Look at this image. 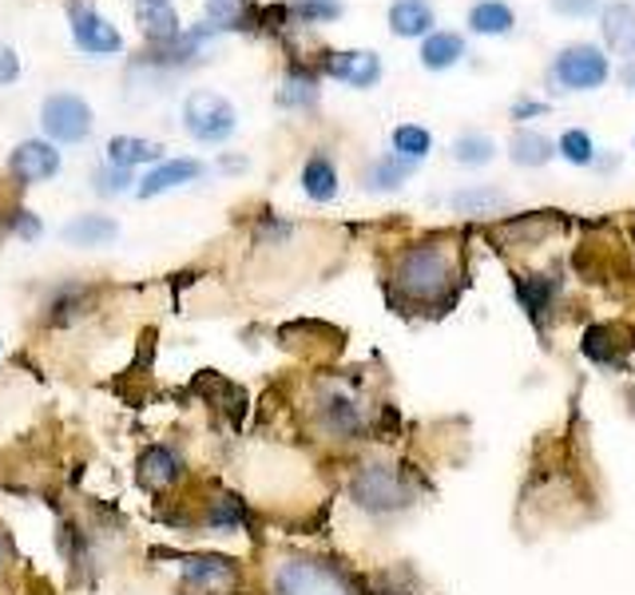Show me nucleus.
I'll use <instances>...</instances> for the list:
<instances>
[{
  "label": "nucleus",
  "mask_w": 635,
  "mask_h": 595,
  "mask_svg": "<svg viewBox=\"0 0 635 595\" xmlns=\"http://www.w3.org/2000/svg\"><path fill=\"white\" fill-rule=\"evenodd\" d=\"M136 16L151 40H175L179 36V16H175V9L167 0H139Z\"/></svg>",
  "instance_id": "nucleus-18"
},
{
  "label": "nucleus",
  "mask_w": 635,
  "mask_h": 595,
  "mask_svg": "<svg viewBox=\"0 0 635 595\" xmlns=\"http://www.w3.org/2000/svg\"><path fill=\"white\" fill-rule=\"evenodd\" d=\"M314 100H318V80L306 76V72H290L282 88H278V103L282 107H310Z\"/></svg>",
  "instance_id": "nucleus-27"
},
{
  "label": "nucleus",
  "mask_w": 635,
  "mask_h": 595,
  "mask_svg": "<svg viewBox=\"0 0 635 595\" xmlns=\"http://www.w3.org/2000/svg\"><path fill=\"white\" fill-rule=\"evenodd\" d=\"M433 151V136L421 124H402L393 131V155H402L409 163H421Z\"/></svg>",
  "instance_id": "nucleus-24"
},
{
  "label": "nucleus",
  "mask_w": 635,
  "mask_h": 595,
  "mask_svg": "<svg viewBox=\"0 0 635 595\" xmlns=\"http://www.w3.org/2000/svg\"><path fill=\"white\" fill-rule=\"evenodd\" d=\"M493 155H497V143L488 136H461L453 143V160L465 163V167H481V163H488Z\"/></svg>",
  "instance_id": "nucleus-28"
},
{
  "label": "nucleus",
  "mask_w": 635,
  "mask_h": 595,
  "mask_svg": "<svg viewBox=\"0 0 635 595\" xmlns=\"http://www.w3.org/2000/svg\"><path fill=\"white\" fill-rule=\"evenodd\" d=\"M508 155H512V163H520V167H544V163L556 155V148L541 136V131H517L512 143H508Z\"/></svg>",
  "instance_id": "nucleus-23"
},
{
  "label": "nucleus",
  "mask_w": 635,
  "mask_h": 595,
  "mask_svg": "<svg viewBox=\"0 0 635 595\" xmlns=\"http://www.w3.org/2000/svg\"><path fill=\"white\" fill-rule=\"evenodd\" d=\"M72 36H76V45L84 52H96V56H112V52L124 48L116 28L92 9H72Z\"/></svg>",
  "instance_id": "nucleus-10"
},
{
  "label": "nucleus",
  "mask_w": 635,
  "mask_h": 595,
  "mask_svg": "<svg viewBox=\"0 0 635 595\" xmlns=\"http://www.w3.org/2000/svg\"><path fill=\"white\" fill-rule=\"evenodd\" d=\"M465 56V36L457 33H429L426 45H421V64L429 72H445L453 64H461Z\"/></svg>",
  "instance_id": "nucleus-17"
},
{
  "label": "nucleus",
  "mask_w": 635,
  "mask_h": 595,
  "mask_svg": "<svg viewBox=\"0 0 635 595\" xmlns=\"http://www.w3.org/2000/svg\"><path fill=\"white\" fill-rule=\"evenodd\" d=\"M16 76H21V60L9 45H0V84H12Z\"/></svg>",
  "instance_id": "nucleus-33"
},
{
  "label": "nucleus",
  "mask_w": 635,
  "mask_h": 595,
  "mask_svg": "<svg viewBox=\"0 0 635 595\" xmlns=\"http://www.w3.org/2000/svg\"><path fill=\"white\" fill-rule=\"evenodd\" d=\"M40 124L56 143H80L92 131V107L80 96H48L40 107Z\"/></svg>",
  "instance_id": "nucleus-7"
},
{
  "label": "nucleus",
  "mask_w": 635,
  "mask_h": 595,
  "mask_svg": "<svg viewBox=\"0 0 635 595\" xmlns=\"http://www.w3.org/2000/svg\"><path fill=\"white\" fill-rule=\"evenodd\" d=\"M16 215H21L16 223H21V235H24V239H36V235L45 230V227H40V218H33L28 211H16Z\"/></svg>",
  "instance_id": "nucleus-34"
},
{
  "label": "nucleus",
  "mask_w": 635,
  "mask_h": 595,
  "mask_svg": "<svg viewBox=\"0 0 635 595\" xmlns=\"http://www.w3.org/2000/svg\"><path fill=\"white\" fill-rule=\"evenodd\" d=\"M179 477H183V460H179L175 448L155 445L139 457V481L148 484V489H167V484H175Z\"/></svg>",
  "instance_id": "nucleus-14"
},
{
  "label": "nucleus",
  "mask_w": 635,
  "mask_h": 595,
  "mask_svg": "<svg viewBox=\"0 0 635 595\" xmlns=\"http://www.w3.org/2000/svg\"><path fill=\"white\" fill-rule=\"evenodd\" d=\"M199 175H203V163L199 160L155 163V167L143 175V183H139V199H151V195H163V191H175V187H183V183H195Z\"/></svg>",
  "instance_id": "nucleus-12"
},
{
  "label": "nucleus",
  "mask_w": 635,
  "mask_h": 595,
  "mask_svg": "<svg viewBox=\"0 0 635 595\" xmlns=\"http://www.w3.org/2000/svg\"><path fill=\"white\" fill-rule=\"evenodd\" d=\"M556 290H560V278H548V275L517 278V298H520V306L529 309V318H541L544 309L553 306Z\"/></svg>",
  "instance_id": "nucleus-20"
},
{
  "label": "nucleus",
  "mask_w": 635,
  "mask_h": 595,
  "mask_svg": "<svg viewBox=\"0 0 635 595\" xmlns=\"http://www.w3.org/2000/svg\"><path fill=\"white\" fill-rule=\"evenodd\" d=\"M302 191H306V199H314V203H330V199L338 195V167L330 155L314 151L310 160H306V167H302Z\"/></svg>",
  "instance_id": "nucleus-15"
},
{
  "label": "nucleus",
  "mask_w": 635,
  "mask_h": 595,
  "mask_svg": "<svg viewBox=\"0 0 635 595\" xmlns=\"http://www.w3.org/2000/svg\"><path fill=\"white\" fill-rule=\"evenodd\" d=\"M512 9H508L505 0H477L473 9H469V28L481 36H505L512 28Z\"/></svg>",
  "instance_id": "nucleus-21"
},
{
  "label": "nucleus",
  "mask_w": 635,
  "mask_h": 595,
  "mask_svg": "<svg viewBox=\"0 0 635 595\" xmlns=\"http://www.w3.org/2000/svg\"><path fill=\"white\" fill-rule=\"evenodd\" d=\"M414 167L417 163H409V160H402V155H381V160H373V167L366 172V187L370 191H397V187L414 175Z\"/></svg>",
  "instance_id": "nucleus-22"
},
{
  "label": "nucleus",
  "mask_w": 635,
  "mask_h": 595,
  "mask_svg": "<svg viewBox=\"0 0 635 595\" xmlns=\"http://www.w3.org/2000/svg\"><path fill=\"white\" fill-rule=\"evenodd\" d=\"M553 9L560 12V16H588V12H596L600 4H596V0H553Z\"/></svg>",
  "instance_id": "nucleus-32"
},
{
  "label": "nucleus",
  "mask_w": 635,
  "mask_h": 595,
  "mask_svg": "<svg viewBox=\"0 0 635 595\" xmlns=\"http://www.w3.org/2000/svg\"><path fill=\"white\" fill-rule=\"evenodd\" d=\"M92 183L100 195H119V191H127V183H131V172H127V167H100Z\"/></svg>",
  "instance_id": "nucleus-31"
},
{
  "label": "nucleus",
  "mask_w": 635,
  "mask_h": 595,
  "mask_svg": "<svg viewBox=\"0 0 635 595\" xmlns=\"http://www.w3.org/2000/svg\"><path fill=\"white\" fill-rule=\"evenodd\" d=\"M553 76L568 92H592L608 80V56L596 45H568L553 64Z\"/></svg>",
  "instance_id": "nucleus-5"
},
{
  "label": "nucleus",
  "mask_w": 635,
  "mask_h": 595,
  "mask_svg": "<svg viewBox=\"0 0 635 595\" xmlns=\"http://www.w3.org/2000/svg\"><path fill=\"white\" fill-rule=\"evenodd\" d=\"M314 429L334 441H358L373 421V405L366 401V393L346 378H326L318 381L310 401Z\"/></svg>",
  "instance_id": "nucleus-3"
},
{
  "label": "nucleus",
  "mask_w": 635,
  "mask_h": 595,
  "mask_svg": "<svg viewBox=\"0 0 635 595\" xmlns=\"http://www.w3.org/2000/svg\"><path fill=\"white\" fill-rule=\"evenodd\" d=\"M433 4L429 0H393L390 4V28L405 40H414V36H429L433 33Z\"/></svg>",
  "instance_id": "nucleus-13"
},
{
  "label": "nucleus",
  "mask_w": 635,
  "mask_h": 595,
  "mask_svg": "<svg viewBox=\"0 0 635 595\" xmlns=\"http://www.w3.org/2000/svg\"><path fill=\"white\" fill-rule=\"evenodd\" d=\"M326 76H334L350 88H373L381 80V60L378 52H330Z\"/></svg>",
  "instance_id": "nucleus-11"
},
{
  "label": "nucleus",
  "mask_w": 635,
  "mask_h": 595,
  "mask_svg": "<svg viewBox=\"0 0 635 595\" xmlns=\"http://www.w3.org/2000/svg\"><path fill=\"white\" fill-rule=\"evenodd\" d=\"M556 151H560L568 163H576V167H588V163L596 160L592 136H588V131H580V127H568L564 136H560V143H556Z\"/></svg>",
  "instance_id": "nucleus-29"
},
{
  "label": "nucleus",
  "mask_w": 635,
  "mask_h": 595,
  "mask_svg": "<svg viewBox=\"0 0 635 595\" xmlns=\"http://www.w3.org/2000/svg\"><path fill=\"white\" fill-rule=\"evenodd\" d=\"M215 4H234V0H215Z\"/></svg>",
  "instance_id": "nucleus-38"
},
{
  "label": "nucleus",
  "mask_w": 635,
  "mask_h": 595,
  "mask_svg": "<svg viewBox=\"0 0 635 595\" xmlns=\"http://www.w3.org/2000/svg\"><path fill=\"white\" fill-rule=\"evenodd\" d=\"M294 12L310 24L338 21V16H342V0H294Z\"/></svg>",
  "instance_id": "nucleus-30"
},
{
  "label": "nucleus",
  "mask_w": 635,
  "mask_h": 595,
  "mask_svg": "<svg viewBox=\"0 0 635 595\" xmlns=\"http://www.w3.org/2000/svg\"><path fill=\"white\" fill-rule=\"evenodd\" d=\"M119 239V227L107 215H76L64 227V242L72 246H107Z\"/></svg>",
  "instance_id": "nucleus-16"
},
{
  "label": "nucleus",
  "mask_w": 635,
  "mask_h": 595,
  "mask_svg": "<svg viewBox=\"0 0 635 595\" xmlns=\"http://www.w3.org/2000/svg\"><path fill=\"white\" fill-rule=\"evenodd\" d=\"M9 564H12V540L4 536V528H0V572H4Z\"/></svg>",
  "instance_id": "nucleus-36"
},
{
  "label": "nucleus",
  "mask_w": 635,
  "mask_h": 595,
  "mask_svg": "<svg viewBox=\"0 0 635 595\" xmlns=\"http://www.w3.org/2000/svg\"><path fill=\"white\" fill-rule=\"evenodd\" d=\"M604 33H608V40H612L615 48L635 52V9L612 4V9L604 12Z\"/></svg>",
  "instance_id": "nucleus-26"
},
{
  "label": "nucleus",
  "mask_w": 635,
  "mask_h": 595,
  "mask_svg": "<svg viewBox=\"0 0 635 595\" xmlns=\"http://www.w3.org/2000/svg\"><path fill=\"white\" fill-rule=\"evenodd\" d=\"M624 84L635 92V64H627V68H624Z\"/></svg>",
  "instance_id": "nucleus-37"
},
{
  "label": "nucleus",
  "mask_w": 635,
  "mask_h": 595,
  "mask_svg": "<svg viewBox=\"0 0 635 595\" xmlns=\"http://www.w3.org/2000/svg\"><path fill=\"white\" fill-rule=\"evenodd\" d=\"M239 584V564L227 556H187L183 587L199 595H223Z\"/></svg>",
  "instance_id": "nucleus-8"
},
{
  "label": "nucleus",
  "mask_w": 635,
  "mask_h": 595,
  "mask_svg": "<svg viewBox=\"0 0 635 595\" xmlns=\"http://www.w3.org/2000/svg\"><path fill=\"white\" fill-rule=\"evenodd\" d=\"M266 592L270 595H366L361 580L350 568L310 552H290L282 560L270 564L266 575Z\"/></svg>",
  "instance_id": "nucleus-2"
},
{
  "label": "nucleus",
  "mask_w": 635,
  "mask_h": 595,
  "mask_svg": "<svg viewBox=\"0 0 635 595\" xmlns=\"http://www.w3.org/2000/svg\"><path fill=\"white\" fill-rule=\"evenodd\" d=\"M350 493H354V504L366 508L370 516H390L414 504L417 484L409 472L390 465V460H370V465H361V469L354 472Z\"/></svg>",
  "instance_id": "nucleus-4"
},
{
  "label": "nucleus",
  "mask_w": 635,
  "mask_h": 595,
  "mask_svg": "<svg viewBox=\"0 0 635 595\" xmlns=\"http://www.w3.org/2000/svg\"><path fill=\"white\" fill-rule=\"evenodd\" d=\"M449 239L417 242L409 251L397 254L390 270V290L397 306H449L453 278H457V251H449Z\"/></svg>",
  "instance_id": "nucleus-1"
},
{
  "label": "nucleus",
  "mask_w": 635,
  "mask_h": 595,
  "mask_svg": "<svg viewBox=\"0 0 635 595\" xmlns=\"http://www.w3.org/2000/svg\"><path fill=\"white\" fill-rule=\"evenodd\" d=\"M0 354H4V342H0Z\"/></svg>",
  "instance_id": "nucleus-39"
},
{
  "label": "nucleus",
  "mask_w": 635,
  "mask_h": 595,
  "mask_svg": "<svg viewBox=\"0 0 635 595\" xmlns=\"http://www.w3.org/2000/svg\"><path fill=\"white\" fill-rule=\"evenodd\" d=\"M163 148L160 143H151V139H139V136H116L107 143V160L112 167H136V163H160Z\"/></svg>",
  "instance_id": "nucleus-19"
},
{
  "label": "nucleus",
  "mask_w": 635,
  "mask_h": 595,
  "mask_svg": "<svg viewBox=\"0 0 635 595\" xmlns=\"http://www.w3.org/2000/svg\"><path fill=\"white\" fill-rule=\"evenodd\" d=\"M183 124L199 143H223L234 131V107L215 92H195L183 103Z\"/></svg>",
  "instance_id": "nucleus-6"
},
{
  "label": "nucleus",
  "mask_w": 635,
  "mask_h": 595,
  "mask_svg": "<svg viewBox=\"0 0 635 595\" xmlns=\"http://www.w3.org/2000/svg\"><path fill=\"white\" fill-rule=\"evenodd\" d=\"M9 172L16 183H45L60 172V151L52 143H40V139H24L9 155Z\"/></svg>",
  "instance_id": "nucleus-9"
},
{
  "label": "nucleus",
  "mask_w": 635,
  "mask_h": 595,
  "mask_svg": "<svg viewBox=\"0 0 635 595\" xmlns=\"http://www.w3.org/2000/svg\"><path fill=\"white\" fill-rule=\"evenodd\" d=\"M541 112H548L544 103H512V119H529V115H541Z\"/></svg>",
  "instance_id": "nucleus-35"
},
{
  "label": "nucleus",
  "mask_w": 635,
  "mask_h": 595,
  "mask_svg": "<svg viewBox=\"0 0 635 595\" xmlns=\"http://www.w3.org/2000/svg\"><path fill=\"white\" fill-rule=\"evenodd\" d=\"M508 199L505 191H493V187H465L457 195H449L453 211H465V215H485V211H500Z\"/></svg>",
  "instance_id": "nucleus-25"
}]
</instances>
